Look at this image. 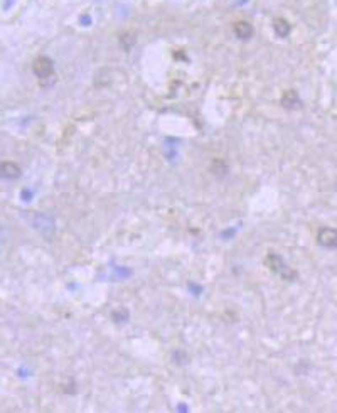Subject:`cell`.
<instances>
[{"label": "cell", "mask_w": 337, "mask_h": 413, "mask_svg": "<svg viewBox=\"0 0 337 413\" xmlns=\"http://www.w3.org/2000/svg\"><path fill=\"white\" fill-rule=\"evenodd\" d=\"M265 265L268 267L273 273H276V275L285 278V280H293V278L297 277V272H295L293 268L285 265L283 258H281L278 253H268L266 255Z\"/></svg>", "instance_id": "1"}, {"label": "cell", "mask_w": 337, "mask_h": 413, "mask_svg": "<svg viewBox=\"0 0 337 413\" xmlns=\"http://www.w3.org/2000/svg\"><path fill=\"white\" fill-rule=\"evenodd\" d=\"M32 71H34V74L39 78V80H48V78L53 76V73H54L53 59L48 58V56H39V58H36L34 63H32Z\"/></svg>", "instance_id": "2"}, {"label": "cell", "mask_w": 337, "mask_h": 413, "mask_svg": "<svg viewBox=\"0 0 337 413\" xmlns=\"http://www.w3.org/2000/svg\"><path fill=\"white\" fill-rule=\"evenodd\" d=\"M317 245L324 248H337V230L335 228H320L317 231Z\"/></svg>", "instance_id": "3"}, {"label": "cell", "mask_w": 337, "mask_h": 413, "mask_svg": "<svg viewBox=\"0 0 337 413\" xmlns=\"http://www.w3.org/2000/svg\"><path fill=\"white\" fill-rule=\"evenodd\" d=\"M281 106L287 110H298L302 108V100H300L298 93L290 90V91H285L283 96H281Z\"/></svg>", "instance_id": "4"}, {"label": "cell", "mask_w": 337, "mask_h": 413, "mask_svg": "<svg viewBox=\"0 0 337 413\" xmlns=\"http://www.w3.org/2000/svg\"><path fill=\"white\" fill-rule=\"evenodd\" d=\"M21 172L22 170L19 164H16V162L12 160H2V164H0V174L6 179H17L21 175Z\"/></svg>", "instance_id": "5"}, {"label": "cell", "mask_w": 337, "mask_h": 413, "mask_svg": "<svg viewBox=\"0 0 337 413\" xmlns=\"http://www.w3.org/2000/svg\"><path fill=\"white\" fill-rule=\"evenodd\" d=\"M253 32H255V29H253V26L250 24V22H246V21H238L236 24H234V34H236L238 39H241V41L251 39V37H253Z\"/></svg>", "instance_id": "6"}, {"label": "cell", "mask_w": 337, "mask_h": 413, "mask_svg": "<svg viewBox=\"0 0 337 413\" xmlns=\"http://www.w3.org/2000/svg\"><path fill=\"white\" fill-rule=\"evenodd\" d=\"M273 29H275V34L278 37H287L290 34V31H292V26H290L288 21L278 17L273 21Z\"/></svg>", "instance_id": "7"}, {"label": "cell", "mask_w": 337, "mask_h": 413, "mask_svg": "<svg viewBox=\"0 0 337 413\" xmlns=\"http://www.w3.org/2000/svg\"><path fill=\"white\" fill-rule=\"evenodd\" d=\"M211 172L214 174V175H218V177L224 175L226 172H228L226 162L224 160H219V159H214V160H212V164H211Z\"/></svg>", "instance_id": "8"}, {"label": "cell", "mask_w": 337, "mask_h": 413, "mask_svg": "<svg viewBox=\"0 0 337 413\" xmlns=\"http://www.w3.org/2000/svg\"><path fill=\"white\" fill-rule=\"evenodd\" d=\"M135 41H137V37L133 32H125V34H122L120 36V44H122V48L128 51L132 48L133 44H135Z\"/></svg>", "instance_id": "9"}, {"label": "cell", "mask_w": 337, "mask_h": 413, "mask_svg": "<svg viewBox=\"0 0 337 413\" xmlns=\"http://www.w3.org/2000/svg\"><path fill=\"white\" fill-rule=\"evenodd\" d=\"M113 321L117 324H123L125 321H128V312L127 309H118L113 312Z\"/></svg>", "instance_id": "10"}, {"label": "cell", "mask_w": 337, "mask_h": 413, "mask_svg": "<svg viewBox=\"0 0 337 413\" xmlns=\"http://www.w3.org/2000/svg\"><path fill=\"white\" fill-rule=\"evenodd\" d=\"M335 187H337V180H335Z\"/></svg>", "instance_id": "11"}]
</instances>
